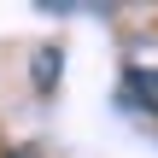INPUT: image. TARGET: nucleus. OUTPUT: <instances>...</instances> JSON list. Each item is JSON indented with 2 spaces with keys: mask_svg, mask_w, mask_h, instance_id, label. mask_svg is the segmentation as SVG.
<instances>
[{
  "mask_svg": "<svg viewBox=\"0 0 158 158\" xmlns=\"http://www.w3.org/2000/svg\"><path fill=\"white\" fill-rule=\"evenodd\" d=\"M129 94H135V106H141V111H152V117H158V70H152V64L129 70Z\"/></svg>",
  "mask_w": 158,
  "mask_h": 158,
  "instance_id": "nucleus-1",
  "label": "nucleus"
}]
</instances>
